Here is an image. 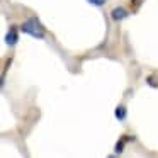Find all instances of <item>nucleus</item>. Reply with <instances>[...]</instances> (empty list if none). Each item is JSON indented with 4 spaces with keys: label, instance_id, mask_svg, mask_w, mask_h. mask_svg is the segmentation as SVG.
<instances>
[{
    "label": "nucleus",
    "instance_id": "1",
    "mask_svg": "<svg viewBox=\"0 0 158 158\" xmlns=\"http://www.w3.org/2000/svg\"><path fill=\"white\" fill-rule=\"evenodd\" d=\"M21 31L26 32V34H29V36H32V38L43 39L44 38V32H46V27L39 22L38 17H31V19H27L26 22H22Z\"/></svg>",
    "mask_w": 158,
    "mask_h": 158
},
{
    "label": "nucleus",
    "instance_id": "2",
    "mask_svg": "<svg viewBox=\"0 0 158 158\" xmlns=\"http://www.w3.org/2000/svg\"><path fill=\"white\" fill-rule=\"evenodd\" d=\"M129 17V10H126L124 7H114L112 10H110V19L116 22L119 21H124V19Z\"/></svg>",
    "mask_w": 158,
    "mask_h": 158
},
{
    "label": "nucleus",
    "instance_id": "3",
    "mask_svg": "<svg viewBox=\"0 0 158 158\" xmlns=\"http://www.w3.org/2000/svg\"><path fill=\"white\" fill-rule=\"evenodd\" d=\"M17 41H19V29L17 26H10L7 36H5V43H7V46H15Z\"/></svg>",
    "mask_w": 158,
    "mask_h": 158
},
{
    "label": "nucleus",
    "instance_id": "4",
    "mask_svg": "<svg viewBox=\"0 0 158 158\" xmlns=\"http://www.w3.org/2000/svg\"><path fill=\"white\" fill-rule=\"evenodd\" d=\"M129 139H134V136H127V134H123V138H121V139L116 143V148H114V151H116L117 155L123 153V151H124V146H126V143H127Z\"/></svg>",
    "mask_w": 158,
    "mask_h": 158
},
{
    "label": "nucleus",
    "instance_id": "5",
    "mask_svg": "<svg viewBox=\"0 0 158 158\" xmlns=\"http://www.w3.org/2000/svg\"><path fill=\"white\" fill-rule=\"evenodd\" d=\"M126 112H127V109L124 106H117L116 110H114V116H116L119 121H124L126 119Z\"/></svg>",
    "mask_w": 158,
    "mask_h": 158
},
{
    "label": "nucleus",
    "instance_id": "6",
    "mask_svg": "<svg viewBox=\"0 0 158 158\" xmlns=\"http://www.w3.org/2000/svg\"><path fill=\"white\" fill-rule=\"evenodd\" d=\"M146 80H148V85H150V87H158V78H156V77L150 75Z\"/></svg>",
    "mask_w": 158,
    "mask_h": 158
},
{
    "label": "nucleus",
    "instance_id": "7",
    "mask_svg": "<svg viewBox=\"0 0 158 158\" xmlns=\"http://www.w3.org/2000/svg\"><path fill=\"white\" fill-rule=\"evenodd\" d=\"M87 2H89V4H92V5H95V7H102L107 0H87Z\"/></svg>",
    "mask_w": 158,
    "mask_h": 158
}]
</instances>
